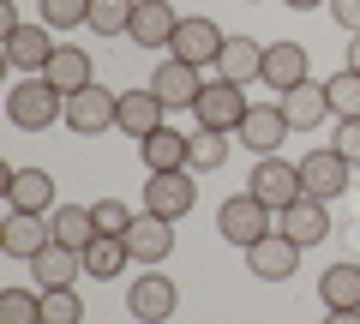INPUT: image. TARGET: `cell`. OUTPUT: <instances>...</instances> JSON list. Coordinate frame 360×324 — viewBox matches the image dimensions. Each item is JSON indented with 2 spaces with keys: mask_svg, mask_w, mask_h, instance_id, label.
<instances>
[{
  "mask_svg": "<svg viewBox=\"0 0 360 324\" xmlns=\"http://www.w3.org/2000/svg\"><path fill=\"white\" fill-rule=\"evenodd\" d=\"M30 276H37V288H72L78 276H84V252L60 247V240H49V247L30 259Z\"/></svg>",
  "mask_w": 360,
  "mask_h": 324,
  "instance_id": "obj_20",
  "label": "cell"
},
{
  "mask_svg": "<svg viewBox=\"0 0 360 324\" xmlns=\"http://www.w3.org/2000/svg\"><path fill=\"white\" fill-rule=\"evenodd\" d=\"M300 252L307 247H295V240L276 228V234H264L258 247H246V271H252L258 283H288V276L300 271Z\"/></svg>",
  "mask_w": 360,
  "mask_h": 324,
  "instance_id": "obj_7",
  "label": "cell"
},
{
  "mask_svg": "<svg viewBox=\"0 0 360 324\" xmlns=\"http://www.w3.org/2000/svg\"><path fill=\"white\" fill-rule=\"evenodd\" d=\"M90 216H96V234H127L139 210H127L120 198H103V205H90Z\"/></svg>",
  "mask_w": 360,
  "mask_h": 324,
  "instance_id": "obj_35",
  "label": "cell"
},
{
  "mask_svg": "<svg viewBox=\"0 0 360 324\" xmlns=\"http://www.w3.org/2000/svg\"><path fill=\"white\" fill-rule=\"evenodd\" d=\"M0 324H42V288H0Z\"/></svg>",
  "mask_w": 360,
  "mask_h": 324,
  "instance_id": "obj_30",
  "label": "cell"
},
{
  "mask_svg": "<svg viewBox=\"0 0 360 324\" xmlns=\"http://www.w3.org/2000/svg\"><path fill=\"white\" fill-rule=\"evenodd\" d=\"M264 84L276 96L295 91V84H307V48H300V42H270L264 48Z\"/></svg>",
  "mask_w": 360,
  "mask_h": 324,
  "instance_id": "obj_24",
  "label": "cell"
},
{
  "mask_svg": "<svg viewBox=\"0 0 360 324\" xmlns=\"http://www.w3.org/2000/svg\"><path fill=\"white\" fill-rule=\"evenodd\" d=\"M246 193H252L258 205H270L276 216H283V210L300 198V162H276V156L252 162V186H246Z\"/></svg>",
  "mask_w": 360,
  "mask_h": 324,
  "instance_id": "obj_5",
  "label": "cell"
},
{
  "mask_svg": "<svg viewBox=\"0 0 360 324\" xmlns=\"http://www.w3.org/2000/svg\"><path fill=\"white\" fill-rule=\"evenodd\" d=\"M283 138H288V120H283V108H276V103H252V108H246V120H240V144H246V150L276 156V150H283Z\"/></svg>",
  "mask_w": 360,
  "mask_h": 324,
  "instance_id": "obj_14",
  "label": "cell"
},
{
  "mask_svg": "<svg viewBox=\"0 0 360 324\" xmlns=\"http://www.w3.org/2000/svg\"><path fill=\"white\" fill-rule=\"evenodd\" d=\"M229 162V132H210V127H193V174H210Z\"/></svg>",
  "mask_w": 360,
  "mask_h": 324,
  "instance_id": "obj_31",
  "label": "cell"
},
{
  "mask_svg": "<svg viewBox=\"0 0 360 324\" xmlns=\"http://www.w3.org/2000/svg\"><path fill=\"white\" fill-rule=\"evenodd\" d=\"M324 324H360V306H330V312H324Z\"/></svg>",
  "mask_w": 360,
  "mask_h": 324,
  "instance_id": "obj_38",
  "label": "cell"
},
{
  "mask_svg": "<svg viewBox=\"0 0 360 324\" xmlns=\"http://www.w3.org/2000/svg\"><path fill=\"white\" fill-rule=\"evenodd\" d=\"M42 25H49V30L90 25V0H42Z\"/></svg>",
  "mask_w": 360,
  "mask_h": 324,
  "instance_id": "obj_34",
  "label": "cell"
},
{
  "mask_svg": "<svg viewBox=\"0 0 360 324\" xmlns=\"http://www.w3.org/2000/svg\"><path fill=\"white\" fill-rule=\"evenodd\" d=\"M288 6H295V13H312V6H330V0H288Z\"/></svg>",
  "mask_w": 360,
  "mask_h": 324,
  "instance_id": "obj_40",
  "label": "cell"
},
{
  "mask_svg": "<svg viewBox=\"0 0 360 324\" xmlns=\"http://www.w3.org/2000/svg\"><path fill=\"white\" fill-rule=\"evenodd\" d=\"M150 91L162 96L168 108H193L198 91H205V78H198V66H186V60H174V54H168V60L150 72Z\"/></svg>",
  "mask_w": 360,
  "mask_h": 324,
  "instance_id": "obj_18",
  "label": "cell"
},
{
  "mask_svg": "<svg viewBox=\"0 0 360 324\" xmlns=\"http://www.w3.org/2000/svg\"><path fill=\"white\" fill-rule=\"evenodd\" d=\"M276 108H283L288 132H312L324 115H330V91L307 78V84H295V91H283V96H276Z\"/></svg>",
  "mask_w": 360,
  "mask_h": 324,
  "instance_id": "obj_17",
  "label": "cell"
},
{
  "mask_svg": "<svg viewBox=\"0 0 360 324\" xmlns=\"http://www.w3.org/2000/svg\"><path fill=\"white\" fill-rule=\"evenodd\" d=\"M193 205H198V181H193L186 169H174V174H150V181H144V210H150V216L180 222Z\"/></svg>",
  "mask_w": 360,
  "mask_h": 324,
  "instance_id": "obj_6",
  "label": "cell"
},
{
  "mask_svg": "<svg viewBox=\"0 0 360 324\" xmlns=\"http://www.w3.org/2000/svg\"><path fill=\"white\" fill-rule=\"evenodd\" d=\"M6 115H13L18 132H49L54 120H66V96L54 91L49 78H25V84H13V96H6Z\"/></svg>",
  "mask_w": 360,
  "mask_h": 324,
  "instance_id": "obj_1",
  "label": "cell"
},
{
  "mask_svg": "<svg viewBox=\"0 0 360 324\" xmlns=\"http://www.w3.org/2000/svg\"><path fill=\"white\" fill-rule=\"evenodd\" d=\"M319 294H324V306H360V264H330V271L319 276Z\"/></svg>",
  "mask_w": 360,
  "mask_h": 324,
  "instance_id": "obj_28",
  "label": "cell"
},
{
  "mask_svg": "<svg viewBox=\"0 0 360 324\" xmlns=\"http://www.w3.org/2000/svg\"><path fill=\"white\" fill-rule=\"evenodd\" d=\"M162 115H168V103L150 91V84H144V91H120V120H115V127L127 132V138L144 144L156 127H162Z\"/></svg>",
  "mask_w": 360,
  "mask_h": 324,
  "instance_id": "obj_15",
  "label": "cell"
},
{
  "mask_svg": "<svg viewBox=\"0 0 360 324\" xmlns=\"http://www.w3.org/2000/svg\"><path fill=\"white\" fill-rule=\"evenodd\" d=\"M120 120V96L103 91V84H84L78 96H66V127L78 132V138H96V132H108Z\"/></svg>",
  "mask_w": 360,
  "mask_h": 324,
  "instance_id": "obj_4",
  "label": "cell"
},
{
  "mask_svg": "<svg viewBox=\"0 0 360 324\" xmlns=\"http://www.w3.org/2000/svg\"><path fill=\"white\" fill-rule=\"evenodd\" d=\"M222 30H217V18H180V30H174V42H168V54L174 60H186V66H217V54H222Z\"/></svg>",
  "mask_w": 360,
  "mask_h": 324,
  "instance_id": "obj_10",
  "label": "cell"
},
{
  "mask_svg": "<svg viewBox=\"0 0 360 324\" xmlns=\"http://www.w3.org/2000/svg\"><path fill=\"white\" fill-rule=\"evenodd\" d=\"M330 150L354 169V162H360V120H336V144H330Z\"/></svg>",
  "mask_w": 360,
  "mask_h": 324,
  "instance_id": "obj_36",
  "label": "cell"
},
{
  "mask_svg": "<svg viewBox=\"0 0 360 324\" xmlns=\"http://www.w3.org/2000/svg\"><path fill=\"white\" fill-rule=\"evenodd\" d=\"M330 18L348 30V37H360V0H330Z\"/></svg>",
  "mask_w": 360,
  "mask_h": 324,
  "instance_id": "obj_37",
  "label": "cell"
},
{
  "mask_svg": "<svg viewBox=\"0 0 360 324\" xmlns=\"http://www.w3.org/2000/svg\"><path fill=\"white\" fill-rule=\"evenodd\" d=\"M139 150H144V162H150V174L193 169V138H186V132H174V127H156L150 138L139 144Z\"/></svg>",
  "mask_w": 360,
  "mask_h": 324,
  "instance_id": "obj_22",
  "label": "cell"
},
{
  "mask_svg": "<svg viewBox=\"0 0 360 324\" xmlns=\"http://www.w3.org/2000/svg\"><path fill=\"white\" fill-rule=\"evenodd\" d=\"M348 66L360 72V37H348Z\"/></svg>",
  "mask_w": 360,
  "mask_h": 324,
  "instance_id": "obj_39",
  "label": "cell"
},
{
  "mask_svg": "<svg viewBox=\"0 0 360 324\" xmlns=\"http://www.w3.org/2000/svg\"><path fill=\"white\" fill-rule=\"evenodd\" d=\"M324 91H330V115L336 120H360V72H354V66H342Z\"/></svg>",
  "mask_w": 360,
  "mask_h": 324,
  "instance_id": "obj_32",
  "label": "cell"
},
{
  "mask_svg": "<svg viewBox=\"0 0 360 324\" xmlns=\"http://www.w3.org/2000/svg\"><path fill=\"white\" fill-rule=\"evenodd\" d=\"M246 108H252V103H246L240 84H229V78H210L205 91H198L193 115H198V127H210V132H240Z\"/></svg>",
  "mask_w": 360,
  "mask_h": 324,
  "instance_id": "obj_3",
  "label": "cell"
},
{
  "mask_svg": "<svg viewBox=\"0 0 360 324\" xmlns=\"http://www.w3.org/2000/svg\"><path fill=\"white\" fill-rule=\"evenodd\" d=\"M180 30V13L168 6V0H139V13H132V30L127 37L139 42V48H168Z\"/></svg>",
  "mask_w": 360,
  "mask_h": 324,
  "instance_id": "obj_19",
  "label": "cell"
},
{
  "mask_svg": "<svg viewBox=\"0 0 360 324\" xmlns=\"http://www.w3.org/2000/svg\"><path fill=\"white\" fill-rule=\"evenodd\" d=\"M6 205L30 210V216H49L54 210V174L49 169H6Z\"/></svg>",
  "mask_w": 360,
  "mask_h": 324,
  "instance_id": "obj_12",
  "label": "cell"
},
{
  "mask_svg": "<svg viewBox=\"0 0 360 324\" xmlns=\"http://www.w3.org/2000/svg\"><path fill=\"white\" fill-rule=\"evenodd\" d=\"M132 13H139V0H90V30L96 37H127Z\"/></svg>",
  "mask_w": 360,
  "mask_h": 324,
  "instance_id": "obj_29",
  "label": "cell"
},
{
  "mask_svg": "<svg viewBox=\"0 0 360 324\" xmlns=\"http://www.w3.org/2000/svg\"><path fill=\"white\" fill-rule=\"evenodd\" d=\"M300 193L307 198H324V205H336V198L348 193V162L324 144V150H312V156H300Z\"/></svg>",
  "mask_w": 360,
  "mask_h": 324,
  "instance_id": "obj_8",
  "label": "cell"
},
{
  "mask_svg": "<svg viewBox=\"0 0 360 324\" xmlns=\"http://www.w3.org/2000/svg\"><path fill=\"white\" fill-rule=\"evenodd\" d=\"M276 228H283L295 247H319L324 234H330V210H324V198H307V193H300L295 205L276 216Z\"/></svg>",
  "mask_w": 360,
  "mask_h": 324,
  "instance_id": "obj_13",
  "label": "cell"
},
{
  "mask_svg": "<svg viewBox=\"0 0 360 324\" xmlns=\"http://www.w3.org/2000/svg\"><path fill=\"white\" fill-rule=\"evenodd\" d=\"M217 72L229 78V84H252V78H264V42L252 37H229L217 54Z\"/></svg>",
  "mask_w": 360,
  "mask_h": 324,
  "instance_id": "obj_23",
  "label": "cell"
},
{
  "mask_svg": "<svg viewBox=\"0 0 360 324\" xmlns=\"http://www.w3.org/2000/svg\"><path fill=\"white\" fill-rule=\"evenodd\" d=\"M174 306H180V288L168 283L162 271H144L139 283L127 288V312H132L139 324H162V318H168Z\"/></svg>",
  "mask_w": 360,
  "mask_h": 324,
  "instance_id": "obj_11",
  "label": "cell"
},
{
  "mask_svg": "<svg viewBox=\"0 0 360 324\" xmlns=\"http://www.w3.org/2000/svg\"><path fill=\"white\" fill-rule=\"evenodd\" d=\"M42 78H49L60 96H78L84 84H96V78H90V54L72 48V42H60V48H54V60H49V72H42Z\"/></svg>",
  "mask_w": 360,
  "mask_h": 324,
  "instance_id": "obj_25",
  "label": "cell"
},
{
  "mask_svg": "<svg viewBox=\"0 0 360 324\" xmlns=\"http://www.w3.org/2000/svg\"><path fill=\"white\" fill-rule=\"evenodd\" d=\"M49 228H54V240L72 247V252H84L90 240H96V216H90V205H54L49 210Z\"/></svg>",
  "mask_w": 360,
  "mask_h": 324,
  "instance_id": "obj_26",
  "label": "cell"
},
{
  "mask_svg": "<svg viewBox=\"0 0 360 324\" xmlns=\"http://www.w3.org/2000/svg\"><path fill=\"white\" fill-rule=\"evenodd\" d=\"M42 324H84V300L72 288H42Z\"/></svg>",
  "mask_w": 360,
  "mask_h": 324,
  "instance_id": "obj_33",
  "label": "cell"
},
{
  "mask_svg": "<svg viewBox=\"0 0 360 324\" xmlns=\"http://www.w3.org/2000/svg\"><path fill=\"white\" fill-rule=\"evenodd\" d=\"M132 264V252H127V240L120 234H96L84 247V276H96V283H108V276H120Z\"/></svg>",
  "mask_w": 360,
  "mask_h": 324,
  "instance_id": "obj_27",
  "label": "cell"
},
{
  "mask_svg": "<svg viewBox=\"0 0 360 324\" xmlns=\"http://www.w3.org/2000/svg\"><path fill=\"white\" fill-rule=\"evenodd\" d=\"M54 60V42H49V25H18L13 37H6V66H18V72L42 78Z\"/></svg>",
  "mask_w": 360,
  "mask_h": 324,
  "instance_id": "obj_16",
  "label": "cell"
},
{
  "mask_svg": "<svg viewBox=\"0 0 360 324\" xmlns=\"http://www.w3.org/2000/svg\"><path fill=\"white\" fill-rule=\"evenodd\" d=\"M54 240V228H49V216H30V210H13V216H6V228H0V247L13 252V259H37L42 247H49Z\"/></svg>",
  "mask_w": 360,
  "mask_h": 324,
  "instance_id": "obj_21",
  "label": "cell"
},
{
  "mask_svg": "<svg viewBox=\"0 0 360 324\" xmlns=\"http://www.w3.org/2000/svg\"><path fill=\"white\" fill-rule=\"evenodd\" d=\"M217 228H222V240L229 247H258L264 234H276V210L270 205H258L252 193H234V198H222V210H217Z\"/></svg>",
  "mask_w": 360,
  "mask_h": 324,
  "instance_id": "obj_2",
  "label": "cell"
},
{
  "mask_svg": "<svg viewBox=\"0 0 360 324\" xmlns=\"http://www.w3.org/2000/svg\"><path fill=\"white\" fill-rule=\"evenodd\" d=\"M120 240H127V252L144 264V271H156V264L174 252V222H168V216H150V210H139V216H132V228L120 234Z\"/></svg>",
  "mask_w": 360,
  "mask_h": 324,
  "instance_id": "obj_9",
  "label": "cell"
}]
</instances>
